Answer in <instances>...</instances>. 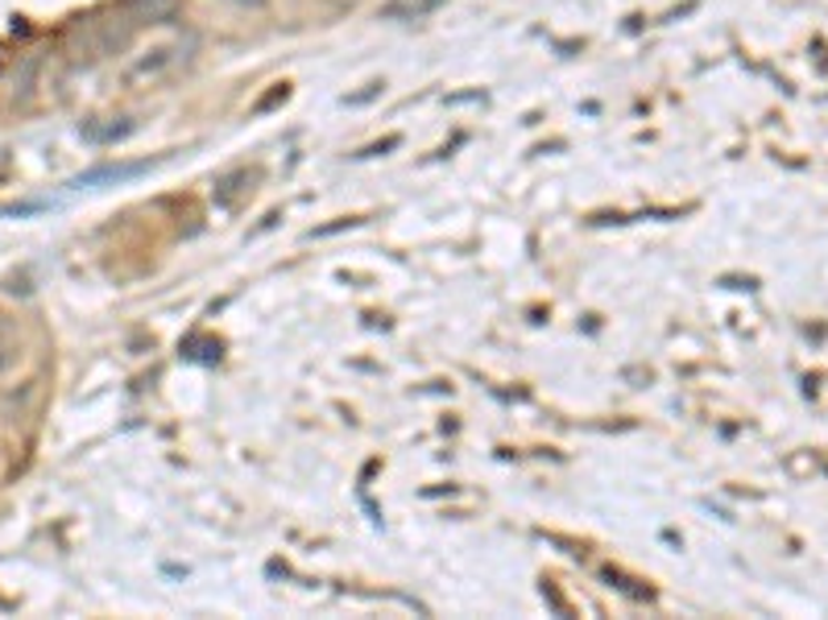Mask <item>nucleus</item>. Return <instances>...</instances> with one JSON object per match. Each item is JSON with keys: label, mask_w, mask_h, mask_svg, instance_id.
<instances>
[{"label": "nucleus", "mask_w": 828, "mask_h": 620, "mask_svg": "<svg viewBox=\"0 0 828 620\" xmlns=\"http://www.w3.org/2000/svg\"><path fill=\"white\" fill-rule=\"evenodd\" d=\"M448 0H381V9H377V17L381 21H422V17L439 13Z\"/></svg>", "instance_id": "f257e3e1"}, {"label": "nucleus", "mask_w": 828, "mask_h": 620, "mask_svg": "<svg viewBox=\"0 0 828 620\" xmlns=\"http://www.w3.org/2000/svg\"><path fill=\"white\" fill-rule=\"evenodd\" d=\"M178 13V0H125V17L133 25H166Z\"/></svg>", "instance_id": "f03ea898"}, {"label": "nucleus", "mask_w": 828, "mask_h": 620, "mask_svg": "<svg viewBox=\"0 0 828 620\" xmlns=\"http://www.w3.org/2000/svg\"><path fill=\"white\" fill-rule=\"evenodd\" d=\"M150 166L154 162H129V166H95V170L79 174L71 186H100V183H129V178H137V174H150Z\"/></svg>", "instance_id": "7ed1b4c3"}, {"label": "nucleus", "mask_w": 828, "mask_h": 620, "mask_svg": "<svg viewBox=\"0 0 828 620\" xmlns=\"http://www.w3.org/2000/svg\"><path fill=\"white\" fill-rule=\"evenodd\" d=\"M178 54H183V42H174V46H154L145 59L129 71V79H154V75H162L166 66H174L178 62Z\"/></svg>", "instance_id": "20e7f679"}, {"label": "nucleus", "mask_w": 828, "mask_h": 620, "mask_svg": "<svg viewBox=\"0 0 828 620\" xmlns=\"http://www.w3.org/2000/svg\"><path fill=\"white\" fill-rule=\"evenodd\" d=\"M17 352H21V348H17L13 327H9L4 319H0V372L13 369V364H17Z\"/></svg>", "instance_id": "39448f33"}, {"label": "nucleus", "mask_w": 828, "mask_h": 620, "mask_svg": "<svg viewBox=\"0 0 828 620\" xmlns=\"http://www.w3.org/2000/svg\"><path fill=\"white\" fill-rule=\"evenodd\" d=\"M129 133H133V124H104V128H92V124H88V128H83V137H88V141H121V137H129Z\"/></svg>", "instance_id": "423d86ee"}, {"label": "nucleus", "mask_w": 828, "mask_h": 620, "mask_svg": "<svg viewBox=\"0 0 828 620\" xmlns=\"http://www.w3.org/2000/svg\"><path fill=\"white\" fill-rule=\"evenodd\" d=\"M241 183H249V170H236V174H228V178H219V183H216V199L228 203L236 190H245Z\"/></svg>", "instance_id": "0eeeda50"}, {"label": "nucleus", "mask_w": 828, "mask_h": 620, "mask_svg": "<svg viewBox=\"0 0 828 620\" xmlns=\"http://www.w3.org/2000/svg\"><path fill=\"white\" fill-rule=\"evenodd\" d=\"M233 4H241V9H266V0H233Z\"/></svg>", "instance_id": "6e6552de"}]
</instances>
